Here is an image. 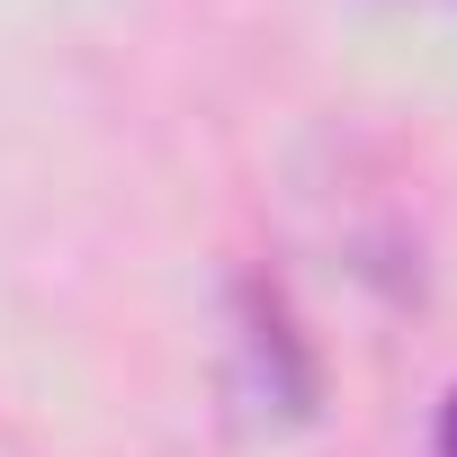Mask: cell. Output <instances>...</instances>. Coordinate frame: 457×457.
I'll return each instance as SVG.
<instances>
[{
  "mask_svg": "<svg viewBox=\"0 0 457 457\" xmlns=\"http://www.w3.org/2000/svg\"><path fill=\"white\" fill-rule=\"evenodd\" d=\"M234 395L261 412V421H305L314 395H323V368H314V341L305 323L287 314V296L270 278H252L234 296Z\"/></svg>",
  "mask_w": 457,
  "mask_h": 457,
  "instance_id": "obj_1",
  "label": "cell"
},
{
  "mask_svg": "<svg viewBox=\"0 0 457 457\" xmlns=\"http://www.w3.org/2000/svg\"><path fill=\"white\" fill-rule=\"evenodd\" d=\"M439 457H457V386H448V403H439Z\"/></svg>",
  "mask_w": 457,
  "mask_h": 457,
  "instance_id": "obj_2",
  "label": "cell"
}]
</instances>
